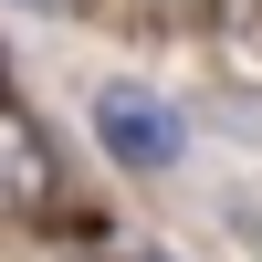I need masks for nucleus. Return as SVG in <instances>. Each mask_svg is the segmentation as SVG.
Listing matches in <instances>:
<instances>
[{
	"instance_id": "1",
	"label": "nucleus",
	"mask_w": 262,
	"mask_h": 262,
	"mask_svg": "<svg viewBox=\"0 0 262 262\" xmlns=\"http://www.w3.org/2000/svg\"><path fill=\"white\" fill-rule=\"evenodd\" d=\"M84 126H95V147L126 179H179V158H189V105L158 95V84H137V74H105L84 95Z\"/></svg>"
},
{
	"instance_id": "2",
	"label": "nucleus",
	"mask_w": 262,
	"mask_h": 262,
	"mask_svg": "<svg viewBox=\"0 0 262 262\" xmlns=\"http://www.w3.org/2000/svg\"><path fill=\"white\" fill-rule=\"evenodd\" d=\"M53 200H63V158H53V137H42L32 105L0 95V221H42Z\"/></svg>"
},
{
	"instance_id": "3",
	"label": "nucleus",
	"mask_w": 262,
	"mask_h": 262,
	"mask_svg": "<svg viewBox=\"0 0 262 262\" xmlns=\"http://www.w3.org/2000/svg\"><path fill=\"white\" fill-rule=\"evenodd\" d=\"M21 11H42V21H63V11H74V0H21Z\"/></svg>"
},
{
	"instance_id": "4",
	"label": "nucleus",
	"mask_w": 262,
	"mask_h": 262,
	"mask_svg": "<svg viewBox=\"0 0 262 262\" xmlns=\"http://www.w3.org/2000/svg\"><path fill=\"white\" fill-rule=\"evenodd\" d=\"M147 11H210V0H147Z\"/></svg>"
},
{
	"instance_id": "5",
	"label": "nucleus",
	"mask_w": 262,
	"mask_h": 262,
	"mask_svg": "<svg viewBox=\"0 0 262 262\" xmlns=\"http://www.w3.org/2000/svg\"><path fill=\"white\" fill-rule=\"evenodd\" d=\"M137 262H179V252H137Z\"/></svg>"
}]
</instances>
